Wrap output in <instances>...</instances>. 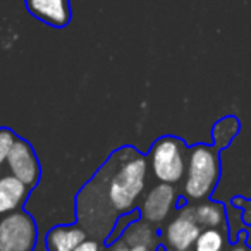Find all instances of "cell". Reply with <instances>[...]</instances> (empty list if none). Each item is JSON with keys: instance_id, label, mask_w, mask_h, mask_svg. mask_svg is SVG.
I'll return each instance as SVG.
<instances>
[{"instance_id": "1", "label": "cell", "mask_w": 251, "mask_h": 251, "mask_svg": "<svg viewBox=\"0 0 251 251\" xmlns=\"http://www.w3.org/2000/svg\"><path fill=\"white\" fill-rule=\"evenodd\" d=\"M148 177L147 155L134 147L117 148L77 193V224L90 237L103 243L117 217L138 210Z\"/></svg>"}, {"instance_id": "2", "label": "cell", "mask_w": 251, "mask_h": 251, "mask_svg": "<svg viewBox=\"0 0 251 251\" xmlns=\"http://www.w3.org/2000/svg\"><path fill=\"white\" fill-rule=\"evenodd\" d=\"M220 157L213 145L198 143L189 148L186 174L182 179V198L198 203L212 198L220 179Z\"/></svg>"}, {"instance_id": "3", "label": "cell", "mask_w": 251, "mask_h": 251, "mask_svg": "<svg viewBox=\"0 0 251 251\" xmlns=\"http://www.w3.org/2000/svg\"><path fill=\"white\" fill-rule=\"evenodd\" d=\"M188 153L189 148L181 138L171 134L160 136L147 153L150 176L157 182L181 184L186 174Z\"/></svg>"}, {"instance_id": "4", "label": "cell", "mask_w": 251, "mask_h": 251, "mask_svg": "<svg viewBox=\"0 0 251 251\" xmlns=\"http://www.w3.org/2000/svg\"><path fill=\"white\" fill-rule=\"evenodd\" d=\"M40 241L38 224L25 210H16L0 219V251H35Z\"/></svg>"}, {"instance_id": "5", "label": "cell", "mask_w": 251, "mask_h": 251, "mask_svg": "<svg viewBox=\"0 0 251 251\" xmlns=\"http://www.w3.org/2000/svg\"><path fill=\"white\" fill-rule=\"evenodd\" d=\"M201 227L195 219L193 205L184 203L167 226L160 227V244L169 251H193Z\"/></svg>"}, {"instance_id": "6", "label": "cell", "mask_w": 251, "mask_h": 251, "mask_svg": "<svg viewBox=\"0 0 251 251\" xmlns=\"http://www.w3.org/2000/svg\"><path fill=\"white\" fill-rule=\"evenodd\" d=\"M179 205V191L174 184H165L157 182L141 198L138 206L140 210V219L153 224L155 227H162L167 219L172 215L174 208Z\"/></svg>"}, {"instance_id": "7", "label": "cell", "mask_w": 251, "mask_h": 251, "mask_svg": "<svg viewBox=\"0 0 251 251\" xmlns=\"http://www.w3.org/2000/svg\"><path fill=\"white\" fill-rule=\"evenodd\" d=\"M9 169V174L23 181L29 189H35L42 181V164L36 155L35 148L25 138H18L12 145L11 153L5 162Z\"/></svg>"}, {"instance_id": "8", "label": "cell", "mask_w": 251, "mask_h": 251, "mask_svg": "<svg viewBox=\"0 0 251 251\" xmlns=\"http://www.w3.org/2000/svg\"><path fill=\"white\" fill-rule=\"evenodd\" d=\"M25 7L40 23L62 29L73 21L71 0H25Z\"/></svg>"}, {"instance_id": "9", "label": "cell", "mask_w": 251, "mask_h": 251, "mask_svg": "<svg viewBox=\"0 0 251 251\" xmlns=\"http://www.w3.org/2000/svg\"><path fill=\"white\" fill-rule=\"evenodd\" d=\"M31 189L12 174L0 176V217L21 210L28 201Z\"/></svg>"}, {"instance_id": "10", "label": "cell", "mask_w": 251, "mask_h": 251, "mask_svg": "<svg viewBox=\"0 0 251 251\" xmlns=\"http://www.w3.org/2000/svg\"><path fill=\"white\" fill-rule=\"evenodd\" d=\"M86 237L88 232L76 222L52 227L43 241L49 251H74Z\"/></svg>"}, {"instance_id": "11", "label": "cell", "mask_w": 251, "mask_h": 251, "mask_svg": "<svg viewBox=\"0 0 251 251\" xmlns=\"http://www.w3.org/2000/svg\"><path fill=\"white\" fill-rule=\"evenodd\" d=\"M121 239L129 248L147 246L151 248V250H157V246L160 244V229L155 227L153 224L147 222V220L136 219L124 230Z\"/></svg>"}, {"instance_id": "12", "label": "cell", "mask_w": 251, "mask_h": 251, "mask_svg": "<svg viewBox=\"0 0 251 251\" xmlns=\"http://www.w3.org/2000/svg\"><path fill=\"white\" fill-rule=\"evenodd\" d=\"M195 219L201 229L206 227H227V205L213 200H203L193 205Z\"/></svg>"}, {"instance_id": "13", "label": "cell", "mask_w": 251, "mask_h": 251, "mask_svg": "<svg viewBox=\"0 0 251 251\" xmlns=\"http://www.w3.org/2000/svg\"><path fill=\"white\" fill-rule=\"evenodd\" d=\"M229 232L227 227H206L201 229L193 251H227Z\"/></svg>"}, {"instance_id": "14", "label": "cell", "mask_w": 251, "mask_h": 251, "mask_svg": "<svg viewBox=\"0 0 251 251\" xmlns=\"http://www.w3.org/2000/svg\"><path fill=\"white\" fill-rule=\"evenodd\" d=\"M241 131V124L237 121V117L234 115H227V117L220 119L215 122L212 129V145L217 150H224L232 143L234 138L239 134Z\"/></svg>"}, {"instance_id": "15", "label": "cell", "mask_w": 251, "mask_h": 251, "mask_svg": "<svg viewBox=\"0 0 251 251\" xmlns=\"http://www.w3.org/2000/svg\"><path fill=\"white\" fill-rule=\"evenodd\" d=\"M136 219H140V210H133V212L124 213V215L117 217V220H115V224H114V227H112L110 234H108L107 239L103 241L105 246H107V244H112L114 241L121 239L122 234H124V230L127 229V227H129V224H133Z\"/></svg>"}, {"instance_id": "16", "label": "cell", "mask_w": 251, "mask_h": 251, "mask_svg": "<svg viewBox=\"0 0 251 251\" xmlns=\"http://www.w3.org/2000/svg\"><path fill=\"white\" fill-rule=\"evenodd\" d=\"M18 138L19 136L12 129H9V127H0V169L5 165L9 153H11L12 145L16 143Z\"/></svg>"}, {"instance_id": "17", "label": "cell", "mask_w": 251, "mask_h": 251, "mask_svg": "<svg viewBox=\"0 0 251 251\" xmlns=\"http://www.w3.org/2000/svg\"><path fill=\"white\" fill-rule=\"evenodd\" d=\"M230 205L241 210L244 226L251 227V198H244V196H232V198H230Z\"/></svg>"}, {"instance_id": "18", "label": "cell", "mask_w": 251, "mask_h": 251, "mask_svg": "<svg viewBox=\"0 0 251 251\" xmlns=\"http://www.w3.org/2000/svg\"><path fill=\"white\" fill-rule=\"evenodd\" d=\"M74 251H105V243L95 239V237H86Z\"/></svg>"}, {"instance_id": "19", "label": "cell", "mask_w": 251, "mask_h": 251, "mask_svg": "<svg viewBox=\"0 0 251 251\" xmlns=\"http://www.w3.org/2000/svg\"><path fill=\"white\" fill-rule=\"evenodd\" d=\"M105 251H129V246H127L122 239H117L112 244H107V246H105Z\"/></svg>"}, {"instance_id": "20", "label": "cell", "mask_w": 251, "mask_h": 251, "mask_svg": "<svg viewBox=\"0 0 251 251\" xmlns=\"http://www.w3.org/2000/svg\"><path fill=\"white\" fill-rule=\"evenodd\" d=\"M227 251H250V250H248L246 244H243L239 241V243H236V244H232L230 248H227Z\"/></svg>"}, {"instance_id": "21", "label": "cell", "mask_w": 251, "mask_h": 251, "mask_svg": "<svg viewBox=\"0 0 251 251\" xmlns=\"http://www.w3.org/2000/svg\"><path fill=\"white\" fill-rule=\"evenodd\" d=\"M129 251H155V250L147 248V246H134V248H129Z\"/></svg>"}, {"instance_id": "22", "label": "cell", "mask_w": 251, "mask_h": 251, "mask_svg": "<svg viewBox=\"0 0 251 251\" xmlns=\"http://www.w3.org/2000/svg\"><path fill=\"white\" fill-rule=\"evenodd\" d=\"M35 251H49V250H47V246H45V241L40 239V241H38V246H36V250H35Z\"/></svg>"}, {"instance_id": "23", "label": "cell", "mask_w": 251, "mask_h": 251, "mask_svg": "<svg viewBox=\"0 0 251 251\" xmlns=\"http://www.w3.org/2000/svg\"><path fill=\"white\" fill-rule=\"evenodd\" d=\"M155 251H169V250L164 246V244H158V246H157V250H155Z\"/></svg>"}, {"instance_id": "24", "label": "cell", "mask_w": 251, "mask_h": 251, "mask_svg": "<svg viewBox=\"0 0 251 251\" xmlns=\"http://www.w3.org/2000/svg\"><path fill=\"white\" fill-rule=\"evenodd\" d=\"M250 251H251V250H250Z\"/></svg>"}]
</instances>
